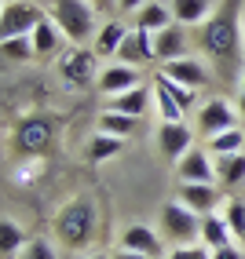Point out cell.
Listing matches in <instances>:
<instances>
[{
  "label": "cell",
  "mask_w": 245,
  "mask_h": 259,
  "mask_svg": "<svg viewBox=\"0 0 245 259\" xmlns=\"http://www.w3.org/2000/svg\"><path fill=\"white\" fill-rule=\"evenodd\" d=\"M121 146H125V139H114V135H102L95 132L92 139H88V161L92 164H102V161H110L121 153Z\"/></svg>",
  "instance_id": "cell-27"
},
{
  "label": "cell",
  "mask_w": 245,
  "mask_h": 259,
  "mask_svg": "<svg viewBox=\"0 0 245 259\" xmlns=\"http://www.w3.org/2000/svg\"><path fill=\"white\" fill-rule=\"evenodd\" d=\"M157 77H161V73H157ZM161 80H165V88L172 92V99H176L180 106H183V113H190V110H198V106H201L194 88H187V84H176V80H168V77H161Z\"/></svg>",
  "instance_id": "cell-30"
},
{
  "label": "cell",
  "mask_w": 245,
  "mask_h": 259,
  "mask_svg": "<svg viewBox=\"0 0 245 259\" xmlns=\"http://www.w3.org/2000/svg\"><path fill=\"white\" fill-rule=\"evenodd\" d=\"M157 230H161L165 245L183 248V245H201V215L190 212L187 204H180L176 197L161 204V215H157Z\"/></svg>",
  "instance_id": "cell-5"
},
{
  "label": "cell",
  "mask_w": 245,
  "mask_h": 259,
  "mask_svg": "<svg viewBox=\"0 0 245 259\" xmlns=\"http://www.w3.org/2000/svg\"><path fill=\"white\" fill-rule=\"evenodd\" d=\"M241 245H245V237H241Z\"/></svg>",
  "instance_id": "cell-41"
},
{
  "label": "cell",
  "mask_w": 245,
  "mask_h": 259,
  "mask_svg": "<svg viewBox=\"0 0 245 259\" xmlns=\"http://www.w3.org/2000/svg\"><path fill=\"white\" fill-rule=\"evenodd\" d=\"M176 179L180 183H216V161L205 146H190L176 161Z\"/></svg>",
  "instance_id": "cell-10"
},
{
  "label": "cell",
  "mask_w": 245,
  "mask_h": 259,
  "mask_svg": "<svg viewBox=\"0 0 245 259\" xmlns=\"http://www.w3.org/2000/svg\"><path fill=\"white\" fill-rule=\"evenodd\" d=\"M168 8H172V19H176L180 26H194V29L216 11L213 0H172Z\"/></svg>",
  "instance_id": "cell-19"
},
{
  "label": "cell",
  "mask_w": 245,
  "mask_h": 259,
  "mask_svg": "<svg viewBox=\"0 0 245 259\" xmlns=\"http://www.w3.org/2000/svg\"><path fill=\"white\" fill-rule=\"evenodd\" d=\"M48 19L62 29L69 44H92L99 33V8L92 0H44Z\"/></svg>",
  "instance_id": "cell-3"
},
{
  "label": "cell",
  "mask_w": 245,
  "mask_h": 259,
  "mask_svg": "<svg viewBox=\"0 0 245 259\" xmlns=\"http://www.w3.org/2000/svg\"><path fill=\"white\" fill-rule=\"evenodd\" d=\"M205 150L213 153V157H223V153H241L245 150V132L241 128H227L213 139H205Z\"/></svg>",
  "instance_id": "cell-26"
},
{
  "label": "cell",
  "mask_w": 245,
  "mask_h": 259,
  "mask_svg": "<svg viewBox=\"0 0 245 259\" xmlns=\"http://www.w3.org/2000/svg\"><path fill=\"white\" fill-rule=\"evenodd\" d=\"M88 259H110V255H88Z\"/></svg>",
  "instance_id": "cell-40"
},
{
  "label": "cell",
  "mask_w": 245,
  "mask_h": 259,
  "mask_svg": "<svg viewBox=\"0 0 245 259\" xmlns=\"http://www.w3.org/2000/svg\"><path fill=\"white\" fill-rule=\"evenodd\" d=\"M238 11H241V0H223L194 29L198 51L213 59L223 80H241L245 73V22L238 19Z\"/></svg>",
  "instance_id": "cell-1"
},
{
  "label": "cell",
  "mask_w": 245,
  "mask_h": 259,
  "mask_svg": "<svg viewBox=\"0 0 245 259\" xmlns=\"http://www.w3.org/2000/svg\"><path fill=\"white\" fill-rule=\"evenodd\" d=\"M0 51H4L8 62H29V59H37L33 37H4V40H0Z\"/></svg>",
  "instance_id": "cell-29"
},
{
  "label": "cell",
  "mask_w": 245,
  "mask_h": 259,
  "mask_svg": "<svg viewBox=\"0 0 245 259\" xmlns=\"http://www.w3.org/2000/svg\"><path fill=\"white\" fill-rule=\"evenodd\" d=\"M125 37H128V26L121 22V19H107V22L99 26L92 48L99 51V55H117V48L125 44Z\"/></svg>",
  "instance_id": "cell-22"
},
{
  "label": "cell",
  "mask_w": 245,
  "mask_h": 259,
  "mask_svg": "<svg viewBox=\"0 0 245 259\" xmlns=\"http://www.w3.org/2000/svg\"><path fill=\"white\" fill-rule=\"evenodd\" d=\"M110 259H150V255H139V252H128V248H117Z\"/></svg>",
  "instance_id": "cell-36"
},
{
  "label": "cell",
  "mask_w": 245,
  "mask_h": 259,
  "mask_svg": "<svg viewBox=\"0 0 245 259\" xmlns=\"http://www.w3.org/2000/svg\"><path fill=\"white\" fill-rule=\"evenodd\" d=\"M99 73V51L92 44H69V51L59 59V77L69 88H95Z\"/></svg>",
  "instance_id": "cell-6"
},
{
  "label": "cell",
  "mask_w": 245,
  "mask_h": 259,
  "mask_svg": "<svg viewBox=\"0 0 245 259\" xmlns=\"http://www.w3.org/2000/svg\"><path fill=\"white\" fill-rule=\"evenodd\" d=\"M238 88H241V92H245V73H241V80H238Z\"/></svg>",
  "instance_id": "cell-39"
},
{
  "label": "cell",
  "mask_w": 245,
  "mask_h": 259,
  "mask_svg": "<svg viewBox=\"0 0 245 259\" xmlns=\"http://www.w3.org/2000/svg\"><path fill=\"white\" fill-rule=\"evenodd\" d=\"M190 146H194V132L187 128V120H161L157 124V150H161V157L180 161Z\"/></svg>",
  "instance_id": "cell-12"
},
{
  "label": "cell",
  "mask_w": 245,
  "mask_h": 259,
  "mask_svg": "<svg viewBox=\"0 0 245 259\" xmlns=\"http://www.w3.org/2000/svg\"><path fill=\"white\" fill-rule=\"evenodd\" d=\"M201 245H205V248L234 245V230H231V223H227V215H223V212L201 215Z\"/></svg>",
  "instance_id": "cell-18"
},
{
  "label": "cell",
  "mask_w": 245,
  "mask_h": 259,
  "mask_svg": "<svg viewBox=\"0 0 245 259\" xmlns=\"http://www.w3.org/2000/svg\"><path fill=\"white\" fill-rule=\"evenodd\" d=\"M176 201L198 215H213V212H220V186L216 183H180Z\"/></svg>",
  "instance_id": "cell-13"
},
{
  "label": "cell",
  "mask_w": 245,
  "mask_h": 259,
  "mask_svg": "<svg viewBox=\"0 0 245 259\" xmlns=\"http://www.w3.org/2000/svg\"><path fill=\"white\" fill-rule=\"evenodd\" d=\"M216 161V186L220 190H238L245 186V150L241 153H223Z\"/></svg>",
  "instance_id": "cell-17"
},
{
  "label": "cell",
  "mask_w": 245,
  "mask_h": 259,
  "mask_svg": "<svg viewBox=\"0 0 245 259\" xmlns=\"http://www.w3.org/2000/svg\"><path fill=\"white\" fill-rule=\"evenodd\" d=\"M139 70L135 66H125V62H114V66H107V70L99 73V84L95 88L107 95V99H114V95H121V92H132V88H139Z\"/></svg>",
  "instance_id": "cell-16"
},
{
  "label": "cell",
  "mask_w": 245,
  "mask_h": 259,
  "mask_svg": "<svg viewBox=\"0 0 245 259\" xmlns=\"http://www.w3.org/2000/svg\"><path fill=\"white\" fill-rule=\"evenodd\" d=\"M147 4H150V0H114V11L117 15H139Z\"/></svg>",
  "instance_id": "cell-34"
},
{
  "label": "cell",
  "mask_w": 245,
  "mask_h": 259,
  "mask_svg": "<svg viewBox=\"0 0 245 259\" xmlns=\"http://www.w3.org/2000/svg\"><path fill=\"white\" fill-rule=\"evenodd\" d=\"M223 215H227V223H231L234 237L241 241L245 237V197H231V201H227V208H223Z\"/></svg>",
  "instance_id": "cell-31"
},
{
  "label": "cell",
  "mask_w": 245,
  "mask_h": 259,
  "mask_svg": "<svg viewBox=\"0 0 245 259\" xmlns=\"http://www.w3.org/2000/svg\"><path fill=\"white\" fill-rule=\"evenodd\" d=\"M92 4H95V8H107V4H114V0H92Z\"/></svg>",
  "instance_id": "cell-38"
},
{
  "label": "cell",
  "mask_w": 245,
  "mask_h": 259,
  "mask_svg": "<svg viewBox=\"0 0 245 259\" xmlns=\"http://www.w3.org/2000/svg\"><path fill=\"white\" fill-rule=\"evenodd\" d=\"M150 99H154V92H150V88H143V84H139V88H132V92H121V95H114L107 110L128 113V117H143V113L150 110Z\"/></svg>",
  "instance_id": "cell-20"
},
{
  "label": "cell",
  "mask_w": 245,
  "mask_h": 259,
  "mask_svg": "<svg viewBox=\"0 0 245 259\" xmlns=\"http://www.w3.org/2000/svg\"><path fill=\"white\" fill-rule=\"evenodd\" d=\"M117 248H128V252L150 255V259H157V255L165 259V237H161L157 227H150V223H128V227L121 230Z\"/></svg>",
  "instance_id": "cell-9"
},
{
  "label": "cell",
  "mask_w": 245,
  "mask_h": 259,
  "mask_svg": "<svg viewBox=\"0 0 245 259\" xmlns=\"http://www.w3.org/2000/svg\"><path fill=\"white\" fill-rule=\"evenodd\" d=\"M157 73H161V77H168V80H176V84H187V88H194V92L208 88V66H205L198 55L172 59V62H165Z\"/></svg>",
  "instance_id": "cell-14"
},
{
  "label": "cell",
  "mask_w": 245,
  "mask_h": 259,
  "mask_svg": "<svg viewBox=\"0 0 245 259\" xmlns=\"http://www.w3.org/2000/svg\"><path fill=\"white\" fill-rule=\"evenodd\" d=\"M176 19H172V8L168 4H161V0H150V4L135 15V22L132 26H139V29H147V33H161L165 26H172Z\"/></svg>",
  "instance_id": "cell-24"
},
{
  "label": "cell",
  "mask_w": 245,
  "mask_h": 259,
  "mask_svg": "<svg viewBox=\"0 0 245 259\" xmlns=\"http://www.w3.org/2000/svg\"><path fill=\"white\" fill-rule=\"evenodd\" d=\"M26 245H29L26 230L11 215H4V219H0V255H4V259H19Z\"/></svg>",
  "instance_id": "cell-23"
},
{
  "label": "cell",
  "mask_w": 245,
  "mask_h": 259,
  "mask_svg": "<svg viewBox=\"0 0 245 259\" xmlns=\"http://www.w3.org/2000/svg\"><path fill=\"white\" fill-rule=\"evenodd\" d=\"M51 234H55L59 245H66L69 252H84L99 237V204L88 194L69 197L62 208L51 219Z\"/></svg>",
  "instance_id": "cell-2"
},
{
  "label": "cell",
  "mask_w": 245,
  "mask_h": 259,
  "mask_svg": "<svg viewBox=\"0 0 245 259\" xmlns=\"http://www.w3.org/2000/svg\"><path fill=\"white\" fill-rule=\"evenodd\" d=\"M55 135H59V124L55 117L48 113H33V117H22L11 132V150L19 157H44V153L55 146Z\"/></svg>",
  "instance_id": "cell-4"
},
{
  "label": "cell",
  "mask_w": 245,
  "mask_h": 259,
  "mask_svg": "<svg viewBox=\"0 0 245 259\" xmlns=\"http://www.w3.org/2000/svg\"><path fill=\"white\" fill-rule=\"evenodd\" d=\"M234 106H238V113H241V117H245V92H241V95H238V102H234Z\"/></svg>",
  "instance_id": "cell-37"
},
{
  "label": "cell",
  "mask_w": 245,
  "mask_h": 259,
  "mask_svg": "<svg viewBox=\"0 0 245 259\" xmlns=\"http://www.w3.org/2000/svg\"><path fill=\"white\" fill-rule=\"evenodd\" d=\"M213 259H245V245H223V248H213Z\"/></svg>",
  "instance_id": "cell-35"
},
{
  "label": "cell",
  "mask_w": 245,
  "mask_h": 259,
  "mask_svg": "<svg viewBox=\"0 0 245 259\" xmlns=\"http://www.w3.org/2000/svg\"><path fill=\"white\" fill-rule=\"evenodd\" d=\"M29 37H33V48H37V55H41V59H48V55H55V51H59V40H66V37H62V29H59L55 22H51L48 15L41 19V26L33 29Z\"/></svg>",
  "instance_id": "cell-25"
},
{
  "label": "cell",
  "mask_w": 245,
  "mask_h": 259,
  "mask_svg": "<svg viewBox=\"0 0 245 259\" xmlns=\"http://www.w3.org/2000/svg\"><path fill=\"white\" fill-rule=\"evenodd\" d=\"M19 259H55V248H51L44 237H33L29 245L22 248V255H19Z\"/></svg>",
  "instance_id": "cell-32"
},
{
  "label": "cell",
  "mask_w": 245,
  "mask_h": 259,
  "mask_svg": "<svg viewBox=\"0 0 245 259\" xmlns=\"http://www.w3.org/2000/svg\"><path fill=\"white\" fill-rule=\"evenodd\" d=\"M154 102H157V113H161V120H183V106L176 99H172V92L165 88V80L161 77H154Z\"/></svg>",
  "instance_id": "cell-28"
},
{
  "label": "cell",
  "mask_w": 245,
  "mask_h": 259,
  "mask_svg": "<svg viewBox=\"0 0 245 259\" xmlns=\"http://www.w3.org/2000/svg\"><path fill=\"white\" fill-rule=\"evenodd\" d=\"M165 259H213V248H205V245H183V248H172Z\"/></svg>",
  "instance_id": "cell-33"
},
{
  "label": "cell",
  "mask_w": 245,
  "mask_h": 259,
  "mask_svg": "<svg viewBox=\"0 0 245 259\" xmlns=\"http://www.w3.org/2000/svg\"><path fill=\"white\" fill-rule=\"evenodd\" d=\"M190 29L187 26H180V22H172V26H165L161 33H154V51H157V62H172V59H187L190 55Z\"/></svg>",
  "instance_id": "cell-15"
},
{
  "label": "cell",
  "mask_w": 245,
  "mask_h": 259,
  "mask_svg": "<svg viewBox=\"0 0 245 259\" xmlns=\"http://www.w3.org/2000/svg\"><path fill=\"white\" fill-rule=\"evenodd\" d=\"M44 15L48 11L37 0H4V8H0V40L4 37H29L41 26Z\"/></svg>",
  "instance_id": "cell-7"
},
{
  "label": "cell",
  "mask_w": 245,
  "mask_h": 259,
  "mask_svg": "<svg viewBox=\"0 0 245 259\" xmlns=\"http://www.w3.org/2000/svg\"><path fill=\"white\" fill-rule=\"evenodd\" d=\"M238 106L234 102H227V99H205L201 106L194 110V124H198V135L201 139H213V135L227 132V128H238Z\"/></svg>",
  "instance_id": "cell-8"
},
{
  "label": "cell",
  "mask_w": 245,
  "mask_h": 259,
  "mask_svg": "<svg viewBox=\"0 0 245 259\" xmlns=\"http://www.w3.org/2000/svg\"><path fill=\"white\" fill-rule=\"evenodd\" d=\"M135 128H139V117L117 113V110H102L99 120H95V132L114 135V139H128V135H135Z\"/></svg>",
  "instance_id": "cell-21"
},
{
  "label": "cell",
  "mask_w": 245,
  "mask_h": 259,
  "mask_svg": "<svg viewBox=\"0 0 245 259\" xmlns=\"http://www.w3.org/2000/svg\"><path fill=\"white\" fill-rule=\"evenodd\" d=\"M114 59H117V62H125V66H135V70H143V66L157 62V51H154V33H147V29L132 26V29H128V37H125V44L117 48V55H114Z\"/></svg>",
  "instance_id": "cell-11"
}]
</instances>
